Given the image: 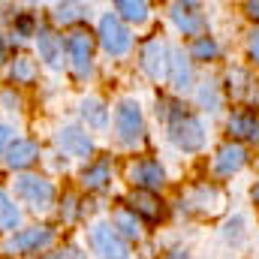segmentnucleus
I'll use <instances>...</instances> for the list:
<instances>
[{"instance_id": "obj_1", "label": "nucleus", "mask_w": 259, "mask_h": 259, "mask_svg": "<svg viewBox=\"0 0 259 259\" xmlns=\"http://www.w3.org/2000/svg\"><path fill=\"white\" fill-rule=\"evenodd\" d=\"M157 118L166 121L169 142L178 151L196 154V151L205 148V127H202V121L196 118L193 112H187L184 103H178V100H160L157 103Z\"/></svg>"}, {"instance_id": "obj_2", "label": "nucleus", "mask_w": 259, "mask_h": 259, "mask_svg": "<svg viewBox=\"0 0 259 259\" xmlns=\"http://www.w3.org/2000/svg\"><path fill=\"white\" fill-rule=\"evenodd\" d=\"M15 199H18L21 205H27L30 211L39 214V211H49V208L55 205V199H58V187H55V181L46 178V175L24 172V175L15 178Z\"/></svg>"}, {"instance_id": "obj_3", "label": "nucleus", "mask_w": 259, "mask_h": 259, "mask_svg": "<svg viewBox=\"0 0 259 259\" xmlns=\"http://www.w3.org/2000/svg\"><path fill=\"white\" fill-rule=\"evenodd\" d=\"M115 136L121 145H139L145 139V115H142V106L136 100H121L115 106Z\"/></svg>"}, {"instance_id": "obj_4", "label": "nucleus", "mask_w": 259, "mask_h": 259, "mask_svg": "<svg viewBox=\"0 0 259 259\" xmlns=\"http://www.w3.org/2000/svg\"><path fill=\"white\" fill-rule=\"evenodd\" d=\"M97 42L103 46L106 55L124 58L130 49H133V33H130V27L115 15V12H106V15L100 18V27H97Z\"/></svg>"}, {"instance_id": "obj_5", "label": "nucleus", "mask_w": 259, "mask_h": 259, "mask_svg": "<svg viewBox=\"0 0 259 259\" xmlns=\"http://www.w3.org/2000/svg\"><path fill=\"white\" fill-rule=\"evenodd\" d=\"M66 58H69V66L78 78H88L94 72V33L84 30V27H75L69 30L64 39Z\"/></svg>"}, {"instance_id": "obj_6", "label": "nucleus", "mask_w": 259, "mask_h": 259, "mask_svg": "<svg viewBox=\"0 0 259 259\" xmlns=\"http://www.w3.org/2000/svg\"><path fill=\"white\" fill-rule=\"evenodd\" d=\"M127 181L133 184V190L160 193L166 187V169L157 157H139L127 166Z\"/></svg>"}, {"instance_id": "obj_7", "label": "nucleus", "mask_w": 259, "mask_h": 259, "mask_svg": "<svg viewBox=\"0 0 259 259\" xmlns=\"http://www.w3.org/2000/svg\"><path fill=\"white\" fill-rule=\"evenodd\" d=\"M91 250L100 259H130V247L127 241L112 229V223H94L88 232Z\"/></svg>"}, {"instance_id": "obj_8", "label": "nucleus", "mask_w": 259, "mask_h": 259, "mask_svg": "<svg viewBox=\"0 0 259 259\" xmlns=\"http://www.w3.org/2000/svg\"><path fill=\"white\" fill-rule=\"evenodd\" d=\"M169 52H172V49H169L160 36L145 39L142 49H139V66H142V72H145L148 78H154V81L166 78V72H169Z\"/></svg>"}, {"instance_id": "obj_9", "label": "nucleus", "mask_w": 259, "mask_h": 259, "mask_svg": "<svg viewBox=\"0 0 259 259\" xmlns=\"http://www.w3.org/2000/svg\"><path fill=\"white\" fill-rule=\"evenodd\" d=\"M55 241V229L49 223H39V226H27V229H18L9 241H6V250L9 253H39L46 247H52Z\"/></svg>"}, {"instance_id": "obj_10", "label": "nucleus", "mask_w": 259, "mask_h": 259, "mask_svg": "<svg viewBox=\"0 0 259 259\" xmlns=\"http://www.w3.org/2000/svg\"><path fill=\"white\" fill-rule=\"evenodd\" d=\"M247 163V148L238 145V142H223L214 154V163H211V172L217 178H232L235 172H241Z\"/></svg>"}, {"instance_id": "obj_11", "label": "nucleus", "mask_w": 259, "mask_h": 259, "mask_svg": "<svg viewBox=\"0 0 259 259\" xmlns=\"http://www.w3.org/2000/svg\"><path fill=\"white\" fill-rule=\"evenodd\" d=\"M42 157V148H39V142L36 139H15L9 148H6V166L9 169H15V172H27L36 160Z\"/></svg>"}, {"instance_id": "obj_12", "label": "nucleus", "mask_w": 259, "mask_h": 259, "mask_svg": "<svg viewBox=\"0 0 259 259\" xmlns=\"http://www.w3.org/2000/svg\"><path fill=\"white\" fill-rule=\"evenodd\" d=\"M226 130L232 133V142H256L259 145V112L253 109H235L226 121Z\"/></svg>"}, {"instance_id": "obj_13", "label": "nucleus", "mask_w": 259, "mask_h": 259, "mask_svg": "<svg viewBox=\"0 0 259 259\" xmlns=\"http://www.w3.org/2000/svg\"><path fill=\"white\" fill-rule=\"evenodd\" d=\"M127 208L139 217V220H148V223H157L166 217V208H163V199L157 193H145V190H133L127 196Z\"/></svg>"}, {"instance_id": "obj_14", "label": "nucleus", "mask_w": 259, "mask_h": 259, "mask_svg": "<svg viewBox=\"0 0 259 259\" xmlns=\"http://www.w3.org/2000/svg\"><path fill=\"white\" fill-rule=\"evenodd\" d=\"M58 148L64 151L66 157H91L94 154V139L84 133L81 127H61L58 130Z\"/></svg>"}, {"instance_id": "obj_15", "label": "nucleus", "mask_w": 259, "mask_h": 259, "mask_svg": "<svg viewBox=\"0 0 259 259\" xmlns=\"http://www.w3.org/2000/svg\"><path fill=\"white\" fill-rule=\"evenodd\" d=\"M36 49L49 69L64 66V36H58L52 27H36Z\"/></svg>"}, {"instance_id": "obj_16", "label": "nucleus", "mask_w": 259, "mask_h": 259, "mask_svg": "<svg viewBox=\"0 0 259 259\" xmlns=\"http://www.w3.org/2000/svg\"><path fill=\"white\" fill-rule=\"evenodd\" d=\"M172 21L184 36H202L205 33V15L196 3H172Z\"/></svg>"}, {"instance_id": "obj_17", "label": "nucleus", "mask_w": 259, "mask_h": 259, "mask_svg": "<svg viewBox=\"0 0 259 259\" xmlns=\"http://www.w3.org/2000/svg\"><path fill=\"white\" fill-rule=\"evenodd\" d=\"M166 78H169L172 91H178V94H184V91L193 88V66L184 58L181 49H172L169 52V72H166Z\"/></svg>"}, {"instance_id": "obj_18", "label": "nucleus", "mask_w": 259, "mask_h": 259, "mask_svg": "<svg viewBox=\"0 0 259 259\" xmlns=\"http://www.w3.org/2000/svg\"><path fill=\"white\" fill-rule=\"evenodd\" d=\"M112 184V160L109 157H97L94 163H88V169L81 172V187L88 193H100Z\"/></svg>"}, {"instance_id": "obj_19", "label": "nucleus", "mask_w": 259, "mask_h": 259, "mask_svg": "<svg viewBox=\"0 0 259 259\" xmlns=\"http://www.w3.org/2000/svg\"><path fill=\"white\" fill-rule=\"evenodd\" d=\"M112 229L124 238V241H142L145 229H142V220L130 211V208H118L112 214Z\"/></svg>"}, {"instance_id": "obj_20", "label": "nucleus", "mask_w": 259, "mask_h": 259, "mask_svg": "<svg viewBox=\"0 0 259 259\" xmlns=\"http://www.w3.org/2000/svg\"><path fill=\"white\" fill-rule=\"evenodd\" d=\"M81 118L91 130H106L109 127V109L100 97H88L81 100Z\"/></svg>"}, {"instance_id": "obj_21", "label": "nucleus", "mask_w": 259, "mask_h": 259, "mask_svg": "<svg viewBox=\"0 0 259 259\" xmlns=\"http://www.w3.org/2000/svg\"><path fill=\"white\" fill-rule=\"evenodd\" d=\"M88 15V6L84 3H55L52 6V21L55 24H64V27H78V21Z\"/></svg>"}, {"instance_id": "obj_22", "label": "nucleus", "mask_w": 259, "mask_h": 259, "mask_svg": "<svg viewBox=\"0 0 259 259\" xmlns=\"http://www.w3.org/2000/svg\"><path fill=\"white\" fill-rule=\"evenodd\" d=\"M148 12H151V6L148 3H136V0H118L115 3V15L121 18V21H130V24H145L148 21Z\"/></svg>"}, {"instance_id": "obj_23", "label": "nucleus", "mask_w": 259, "mask_h": 259, "mask_svg": "<svg viewBox=\"0 0 259 259\" xmlns=\"http://www.w3.org/2000/svg\"><path fill=\"white\" fill-rule=\"evenodd\" d=\"M36 61H30L27 55H18L9 66V81L12 84H33L36 81Z\"/></svg>"}, {"instance_id": "obj_24", "label": "nucleus", "mask_w": 259, "mask_h": 259, "mask_svg": "<svg viewBox=\"0 0 259 259\" xmlns=\"http://www.w3.org/2000/svg\"><path fill=\"white\" fill-rule=\"evenodd\" d=\"M18 223H21V208L6 190H0V232H12L18 229Z\"/></svg>"}, {"instance_id": "obj_25", "label": "nucleus", "mask_w": 259, "mask_h": 259, "mask_svg": "<svg viewBox=\"0 0 259 259\" xmlns=\"http://www.w3.org/2000/svg\"><path fill=\"white\" fill-rule=\"evenodd\" d=\"M217 55H220V49H217V42L208 36V33H202V36H196L193 42H190V58L193 61H217Z\"/></svg>"}, {"instance_id": "obj_26", "label": "nucleus", "mask_w": 259, "mask_h": 259, "mask_svg": "<svg viewBox=\"0 0 259 259\" xmlns=\"http://www.w3.org/2000/svg\"><path fill=\"white\" fill-rule=\"evenodd\" d=\"M226 81H229V94H232V97H247V94L253 91V88H250L253 81H250V75H247L241 66H232L229 75H226Z\"/></svg>"}, {"instance_id": "obj_27", "label": "nucleus", "mask_w": 259, "mask_h": 259, "mask_svg": "<svg viewBox=\"0 0 259 259\" xmlns=\"http://www.w3.org/2000/svg\"><path fill=\"white\" fill-rule=\"evenodd\" d=\"M27 36H36V21L33 15H18L15 24H12V42H27Z\"/></svg>"}, {"instance_id": "obj_28", "label": "nucleus", "mask_w": 259, "mask_h": 259, "mask_svg": "<svg viewBox=\"0 0 259 259\" xmlns=\"http://www.w3.org/2000/svg\"><path fill=\"white\" fill-rule=\"evenodd\" d=\"M199 106H202L205 112H217V109H220V88H217L214 81L199 84Z\"/></svg>"}, {"instance_id": "obj_29", "label": "nucleus", "mask_w": 259, "mask_h": 259, "mask_svg": "<svg viewBox=\"0 0 259 259\" xmlns=\"http://www.w3.org/2000/svg\"><path fill=\"white\" fill-rule=\"evenodd\" d=\"M223 238L229 241V244H241L244 241V220L235 214L232 220H226V226H223Z\"/></svg>"}, {"instance_id": "obj_30", "label": "nucleus", "mask_w": 259, "mask_h": 259, "mask_svg": "<svg viewBox=\"0 0 259 259\" xmlns=\"http://www.w3.org/2000/svg\"><path fill=\"white\" fill-rule=\"evenodd\" d=\"M75 205H78V199H75L72 193H66L64 202H61V217H64V220H72V217L78 214V208H75Z\"/></svg>"}, {"instance_id": "obj_31", "label": "nucleus", "mask_w": 259, "mask_h": 259, "mask_svg": "<svg viewBox=\"0 0 259 259\" xmlns=\"http://www.w3.org/2000/svg\"><path fill=\"white\" fill-rule=\"evenodd\" d=\"M247 52H250V61L259 66V30L250 33V39H247Z\"/></svg>"}, {"instance_id": "obj_32", "label": "nucleus", "mask_w": 259, "mask_h": 259, "mask_svg": "<svg viewBox=\"0 0 259 259\" xmlns=\"http://www.w3.org/2000/svg\"><path fill=\"white\" fill-rule=\"evenodd\" d=\"M9 145H12V130L6 127V124H0V154H3Z\"/></svg>"}, {"instance_id": "obj_33", "label": "nucleus", "mask_w": 259, "mask_h": 259, "mask_svg": "<svg viewBox=\"0 0 259 259\" xmlns=\"http://www.w3.org/2000/svg\"><path fill=\"white\" fill-rule=\"evenodd\" d=\"M160 259H190V253L187 250H166Z\"/></svg>"}, {"instance_id": "obj_34", "label": "nucleus", "mask_w": 259, "mask_h": 259, "mask_svg": "<svg viewBox=\"0 0 259 259\" xmlns=\"http://www.w3.org/2000/svg\"><path fill=\"white\" fill-rule=\"evenodd\" d=\"M244 9H247V15H250L253 21H259V0H250V3L244 6Z\"/></svg>"}, {"instance_id": "obj_35", "label": "nucleus", "mask_w": 259, "mask_h": 259, "mask_svg": "<svg viewBox=\"0 0 259 259\" xmlns=\"http://www.w3.org/2000/svg\"><path fill=\"white\" fill-rule=\"evenodd\" d=\"M6 61V42H3V36H0V64Z\"/></svg>"}, {"instance_id": "obj_36", "label": "nucleus", "mask_w": 259, "mask_h": 259, "mask_svg": "<svg viewBox=\"0 0 259 259\" xmlns=\"http://www.w3.org/2000/svg\"><path fill=\"white\" fill-rule=\"evenodd\" d=\"M42 259H61V253H49V256H42Z\"/></svg>"}]
</instances>
